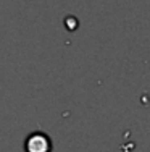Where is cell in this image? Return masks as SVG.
I'll list each match as a JSON object with an SVG mask.
<instances>
[{
  "instance_id": "1",
  "label": "cell",
  "mask_w": 150,
  "mask_h": 152,
  "mask_svg": "<svg viewBox=\"0 0 150 152\" xmlns=\"http://www.w3.org/2000/svg\"><path fill=\"white\" fill-rule=\"evenodd\" d=\"M52 139L45 133H31L24 141L26 152H52Z\"/></svg>"
}]
</instances>
